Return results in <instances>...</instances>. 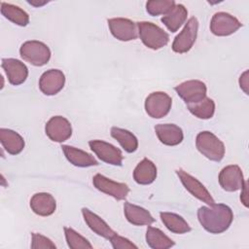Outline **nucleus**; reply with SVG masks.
Instances as JSON below:
<instances>
[{
  "mask_svg": "<svg viewBox=\"0 0 249 249\" xmlns=\"http://www.w3.org/2000/svg\"><path fill=\"white\" fill-rule=\"evenodd\" d=\"M61 148L67 160L75 166L89 167L98 164V161L93 158V156L87 153L86 151L69 145H62Z\"/></svg>",
  "mask_w": 249,
  "mask_h": 249,
  "instance_id": "412c9836",
  "label": "nucleus"
},
{
  "mask_svg": "<svg viewBox=\"0 0 249 249\" xmlns=\"http://www.w3.org/2000/svg\"><path fill=\"white\" fill-rule=\"evenodd\" d=\"M157 178V167L155 163L148 160L143 159L133 170V179L137 184L149 185L152 184Z\"/></svg>",
  "mask_w": 249,
  "mask_h": 249,
  "instance_id": "5701e85b",
  "label": "nucleus"
},
{
  "mask_svg": "<svg viewBox=\"0 0 249 249\" xmlns=\"http://www.w3.org/2000/svg\"><path fill=\"white\" fill-rule=\"evenodd\" d=\"M124 213L126 220L134 226H150L155 222L154 217L147 209L130 202H124Z\"/></svg>",
  "mask_w": 249,
  "mask_h": 249,
  "instance_id": "aec40b11",
  "label": "nucleus"
},
{
  "mask_svg": "<svg viewBox=\"0 0 249 249\" xmlns=\"http://www.w3.org/2000/svg\"><path fill=\"white\" fill-rule=\"evenodd\" d=\"M174 6V0H151L146 3V11L149 15L157 17L168 14Z\"/></svg>",
  "mask_w": 249,
  "mask_h": 249,
  "instance_id": "7c9ffc66",
  "label": "nucleus"
},
{
  "mask_svg": "<svg viewBox=\"0 0 249 249\" xmlns=\"http://www.w3.org/2000/svg\"><path fill=\"white\" fill-rule=\"evenodd\" d=\"M11 85L18 86L25 82L28 76L26 65L16 58H3L1 64Z\"/></svg>",
  "mask_w": 249,
  "mask_h": 249,
  "instance_id": "dca6fc26",
  "label": "nucleus"
},
{
  "mask_svg": "<svg viewBox=\"0 0 249 249\" xmlns=\"http://www.w3.org/2000/svg\"><path fill=\"white\" fill-rule=\"evenodd\" d=\"M112 35L124 42L135 40L137 38L136 23L124 18H114L107 20Z\"/></svg>",
  "mask_w": 249,
  "mask_h": 249,
  "instance_id": "ddd939ff",
  "label": "nucleus"
},
{
  "mask_svg": "<svg viewBox=\"0 0 249 249\" xmlns=\"http://www.w3.org/2000/svg\"><path fill=\"white\" fill-rule=\"evenodd\" d=\"M188 11L182 4H175L172 10L161 18V22L171 32H176L186 21Z\"/></svg>",
  "mask_w": 249,
  "mask_h": 249,
  "instance_id": "b1692460",
  "label": "nucleus"
},
{
  "mask_svg": "<svg viewBox=\"0 0 249 249\" xmlns=\"http://www.w3.org/2000/svg\"><path fill=\"white\" fill-rule=\"evenodd\" d=\"M240 88L244 90L246 94H248V71H245L239 78Z\"/></svg>",
  "mask_w": 249,
  "mask_h": 249,
  "instance_id": "72a5a7b5",
  "label": "nucleus"
},
{
  "mask_svg": "<svg viewBox=\"0 0 249 249\" xmlns=\"http://www.w3.org/2000/svg\"><path fill=\"white\" fill-rule=\"evenodd\" d=\"M187 106L195 117L202 120L211 119L215 113V102L209 97H204L196 103L187 104Z\"/></svg>",
  "mask_w": 249,
  "mask_h": 249,
  "instance_id": "c85d7f7f",
  "label": "nucleus"
},
{
  "mask_svg": "<svg viewBox=\"0 0 249 249\" xmlns=\"http://www.w3.org/2000/svg\"><path fill=\"white\" fill-rule=\"evenodd\" d=\"M142 43L151 50H160L169 42V35L160 26L149 21L136 23Z\"/></svg>",
  "mask_w": 249,
  "mask_h": 249,
  "instance_id": "f03ea898",
  "label": "nucleus"
},
{
  "mask_svg": "<svg viewBox=\"0 0 249 249\" xmlns=\"http://www.w3.org/2000/svg\"><path fill=\"white\" fill-rule=\"evenodd\" d=\"M155 131L159 140L166 146L179 145L184 138L182 128L174 124H159Z\"/></svg>",
  "mask_w": 249,
  "mask_h": 249,
  "instance_id": "f3484780",
  "label": "nucleus"
},
{
  "mask_svg": "<svg viewBox=\"0 0 249 249\" xmlns=\"http://www.w3.org/2000/svg\"><path fill=\"white\" fill-rule=\"evenodd\" d=\"M31 210L43 217L52 215L56 209V201L49 193H37L30 198Z\"/></svg>",
  "mask_w": 249,
  "mask_h": 249,
  "instance_id": "6ab92c4d",
  "label": "nucleus"
},
{
  "mask_svg": "<svg viewBox=\"0 0 249 249\" xmlns=\"http://www.w3.org/2000/svg\"><path fill=\"white\" fill-rule=\"evenodd\" d=\"M19 54L23 60L34 66H43L51 58V50L43 42L31 40L24 42L20 49Z\"/></svg>",
  "mask_w": 249,
  "mask_h": 249,
  "instance_id": "20e7f679",
  "label": "nucleus"
},
{
  "mask_svg": "<svg viewBox=\"0 0 249 249\" xmlns=\"http://www.w3.org/2000/svg\"><path fill=\"white\" fill-rule=\"evenodd\" d=\"M242 26L241 22L233 16L225 12L214 14L210 21V31L216 36H229Z\"/></svg>",
  "mask_w": 249,
  "mask_h": 249,
  "instance_id": "0eeeda50",
  "label": "nucleus"
},
{
  "mask_svg": "<svg viewBox=\"0 0 249 249\" xmlns=\"http://www.w3.org/2000/svg\"><path fill=\"white\" fill-rule=\"evenodd\" d=\"M160 216L161 222L166 227V229L173 233L183 234L191 231L192 230L186 220L178 214L170 212H160Z\"/></svg>",
  "mask_w": 249,
  "mask_h": 249,
  "instance_id": "393cba45",
  "label": "nucleus"
},
{
  "mask_svg": "<svg viewBox=\"0 0 249 249\" xmlns=\"http://www.w3.org/2000/svg\"><path fill=\"white\" fill-rule=\"evenodd\" d=\"M92 184L98 191L118 200L124 199L129 193V188L126 184L113 181L102 174H95L92 178Z\"/></svg>",
  "mask_w": 249,
  "mask_h": 249,
  "instance_id": "f8f14e48",
  "label": "nucleus"
},
{
  "mask_svg": "<svg viewBox=\"0 0 249 249\" xmlns=\"http://www.w3.org/2000/svg\"><path fill=\"white\" fill-rule=\"evenodd\" d=\"M45 131L52 141L61 143L71 137L72 126L66 118L62 116H54L47 122Z\"/></svg>",
  "mask_w": 249,
  "mask_h": 249,
  "instance_id": "9b49d317",
  "label": "nucleus"
},
{
  "mask_svg": "<svg viewBox=\"0 0 249 249\" xmlns=\"http://www.w3.org/2000/svg\"><path fill=\"white\" fill-rule=\"evenodd\" d=\"M91 151L100 159L102 161L121 166L123 164V154L120 149L114 145L105 142L103 140H90L89 142Z\"/></svg>",
  "mask_w": 249,
  "mask_h": 249,
  "instance_id": "9d476101",
  "label": "nucleus"
},
{
  "mask_svg": "<svg viewBox=\"0 0 249 249\" xmlns=\"http://www.w3.org/2000/svg\"><path fill=\"white\" fill-rule=\"evenodd\" d=\"M0 142L11 155H18L25 145L21 135L9 128H0Z\"/></svg>",
  "mask_w": 249,
  "mask_h": 249,
  "instance_id": "4be33fe9",
  "label": "nucleus"
},
{
  "mask_svg": "<svg viewBox=\"0 0 249 249\" xmlns=\"http://www.w3.org/2000/svg\"><path fill=\"white\" fill-rule=\"evenodd\" d=\"M111 244H112V247L114 249H131V248H134V249H137L138 247L132 243L129 239L124 237V236H121L119 234H115L111 239Z\"/></svg>",
  "mask_w": 249,
  "mask_h": 249,
  "instance_id": "473e14b6",
  "label": "nucleus"
},
{
  "mask_svg": "<svg viewBox=\"0 0 249 249\" xmlns=\"http://www.w3.org/2000/svg\"><path fill=\"white\" fill-rule=\"evenodd\" d=\"M219 184L227 192H235L244 186V177L241 168L236 164L224 167L219 173Z\"/></svg>",
  "mask_w": 249,
  "mask_h": 249,
  "instance_id": "4468645a",
  "label": "nucleus"
},
{
  "mask_svg": "<svg viewBox=\"0 0 249 249\" xmlns=\"http://www.w3.org/2000/svg\"><path fill=\"white\" fill-rule=\"evenodd\" d=\"M196 146L202 156L213 161H221L225 156L224 143L212 132L201 131L196 135Z\"/></svg>",
  "mask_w": 249,
  "mask_h": 249,
  "instance_id": "7ed1b4c3",
  "label": "nucleus"
},
{
  "mask_svg": "<svg viewBox=\"0 0 249 249\" xmlns=\"http://www.w3.org/2000/svg\"><path fill=\"white\" fill-rule=\"evenodd\" d=\"M65 238L67 241V245L71 249H91L92 245L89 241L81 235L79 232L74 231L72 228L65 227L64 228Z\"/></svg>",
  "mask_w": 249,
  "mask_h": 249,
  "instance_id": "c756f323",
  "label": "nucleus"
},
{
  "mask_svg": "<svg viewBox=\"0 0 249 249\" xmlns=\"http://www.w3.org/2000/svg\"><path fill=\"white\" fill-rule=\"evenodd\" d=\"M82 214L86 224L97 235L110 240L117 233L109 227V225L103 219H101L95 213L91 212L89 209L86 207L82 208Z\"/></svg>",
  "mask_w": 249,
  "mask_h": 249,
  "instance_id": "a211bd4d",
  "label": "nucleus"
},
{
  "mask_svg": "<svg viewBox=\"0 0 249 249\" xmlns=\"http://www.w3.org/2000/svg\"><path fill=\"white\" fill-rule=\"evenodd\" d=\"M1 14L17 25L26 26L29 23L28 14L16 5L1 2Z\"/></svg>",
  "mask_w": 249,
  "mask_h": 249,
  "instance_id": "cd10ccee",
  "label": "nucleus"
},
{
  "mask_svg": "<svg viewBox=\"0 0 249 249\" xmlns=\"http://www.w3.org/2000/svg\"><path fill=\"white\" fill-rule=\"evenodd\" d=\"M177 94L187 103L193 104L199 102L206 97V86L199 80L185 81L174 88Z\"/></svg>",
  "mask_w": 249,
  "mask_h": 249,
  "instance_id": "1a4fd4ad",
  "label": "nucleus"
},
{
  "mask_svg": "<svg viewBox=\"0 0 249 249\" xmlns=\"http://www.w3.org/2000/svg\"><path fill=\"white\" fill-rule=\"evenodd\" d=\"M176 174L178 175L181 183L185 187V189L193 195L195 197L199 199L200 201L206 203L207 205H213L215 203L214 198L212 197L211 194L208 190L200 183L196 178L189 174L183 169H177Z\"/></svg>",
  "mask_w": 249,
  "mask_h": 249,
  "instance_id": "6e6552de",
  "label": "nucleus"
},
{
  "mask_svg": "<svg viewBox=\"0 0 249 249\" xmlns=\"http://www.w3.org/2000/svg\"><path fill=\"white\" fill-rule=\"evenodd\" d=\"M197 219L201 227L208 232L218 234L226 231L233 220L231 207L223 203L201 206L197 210Z\"/></svg>",
  "mask_w": 249,
  "mask_h": 249,
  "instance_id": "f257e3e1",
  "label": "nucleus"
},
{
  "mask_svg": "<svg viewBox=\"0 0 249 249\" xmlns=\"http://www.w3.org/2000/svg\"><path fill=\"white\" fill-rule=\"evenodd\" d=\"M31 248L32 249H41V248H51L55 249V244L47 236L42 235L41 233L33 232L31 234Z\"/></svg>",
  "mask_w": 249,
  "mask_h": 249,
  "instance_id": "2f4dec72",
  "label": "nucleus"
},
{
  "mask_svg": "<svg viewBox=\"0 0 249 249\" xmlns=\"http://www.w3.org/2000/svg\"><path fill=\"white\" fill-rule=\"evenodd\" d=\"M65 76L58 69H50L44 72L39 80V89L45 95H54L64 87Z\"/></svg>",
  "mask_w": 249,
  "mask_h": 249,
  "instance_id": "2eb2a0df",
  "label": "nucleus"
},
{
  "mask_svg": "<svg viewBox=\"0 0 249 249\" xmlns=\"http://www.w3.org/2000/svg\"><path fill=\"white\" fill-rule=\"evenodd\" d=\"M111 136L116 139L127 153H133L138 148V140L136 136L127 129L113 126L111 128Z\"/></svg>",
  "mask_w": 249,
  "mask_h": 249,
  "instance_id": "bb28decb",
  "label": "nucleus"
},
{
  "mask_svg": "<svg viewBox=\"0 0 249 249\" xmlns=\"http://www.w3.org/2000/svg\"><path fill=\"white\" fill-rule=\"evenodd\" d=\"M198 31V20L192 17L185 24L182 31L174 38L172 50L177 53H188L194 46Z\"/></svg>",
  "mask_w": 249,
  "mask_h": 249,
  "instance_id": "39448f33",
  "label": "nucleus"
},
{
  "mask_svg": "<svg viewBox=\"0 0 249 249\" xmlns=\"http://www.w3.org/2000/svg\"><path fill=\"white\" fill-rule=\"evenodd\" d=\"M28 3L29 4H31V5H33V6H35V7H40V6H43V5H45L46 3H48L47 1H42V2H35V1H28Z\"/></svg>",
  "mask_w": 249,
  "mask_h": 249,
  "instance_id": "c9c22d12",
  "label": "nucleus"
},
{
  "mask_svg": "<svg viewBox=\"0 0 249 249\" xmlns=\"http://www.w3.org/2000/svg\"><path fill=\"white\" fill-rule=\"evenodd\" d=\"M146 242L152 249H168L175 245L174 241L164 234V232L154 227H148L146 231Z\"/></svg>",
  "mask_w": 249,
  "mask_h": 249,
  "instance_id": "a878e982",
  "label": "nucleus"
},
{
  "mask_svg": "<svg viewBox=\"0 0 249 249\" xmlns=\"http://www.w3.org/2000/svg\"><path fill=\"white\" fill-rule=\"evenodd\" d=\"M247 185H248V183H247V182H245V183H244V186L242 187L243 193H242V195L240 196L241 202H242L246 207L248 206V204H247Z\"/></svg>",
  "mask_w": 249,
  "mask_h": 249,
  "instance_id": "f704fd0d",
  "label": "nucleus"
},
{
  "mask_svg": "<svg viewBox=\"0 0 249 249\" xmlns=\"http://www.w3.org/2000/svg\"><path fill=\"white\" fill-rule=\"evenodd\" d=\"M172 105L171 97L164 91H154L150 93L145 100V111L154 119L165 117Z\"/></svg>",
  "mask_w": 249,
  "mask_h": 249,
  "instance_id": "423d86ee",
  "label": "nucleus"
}]
</instances>
